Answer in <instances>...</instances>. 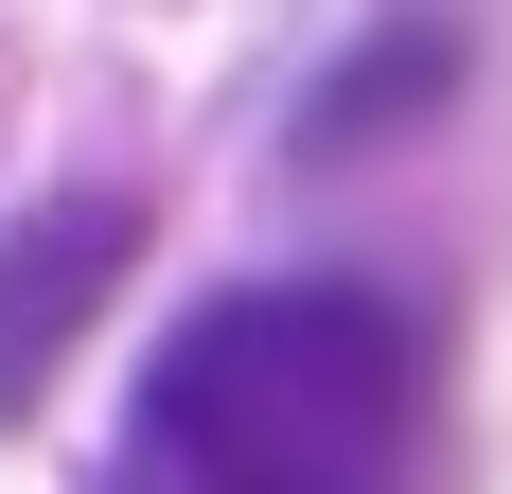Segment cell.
<instances>
[{
  "instance_id": "cell-1",
  "label": "cell",
  "mask_w": 512,
  "mask_h": 494,
  "mask_svg": "<svg viewBox=\"0 0 512 494\" xmlns=\"http://www.w3.org/2000/svg\"><path fill=\"white\" fill-rule=\"evenodd\" d=\"M424 477V336L371 283H248L177 318L124 424V494H407Z\"/></svg>"
},
{
  "instance_id": "cell-3",
  "label": "cell",
  "mask_w": 512,
  "mask_h": 494,
  "mask_svg": "<svg viewBox=\"0 0 512 494\" xmlns=\"http://www.w3.org/2000/svg\"><path fill=\"white\" fill-rule=\"evenodd\" d=\"M442 71H460V53H442V36H371V53H354V89L318 106V142H354V124H389V106H424V89H442Z\"/></svg>"
},
{
  "instance_id": "cell-2",
  "label": "cell",
  "mask_w": 512,
  "mask_h": 494,
  "mask_svg": "<svg viewBox=\"0 0 512 494\" xmlns=\"http://www.w3.org/2000/svg\"><path fill=\"white\" fill-rule=\"evenodd\" d=\"M124 247H142V212H124V195H53L36 230L0 247V406L53 389V353L89 336V300L124 283Z\"/></svg>"
}]
</instances>
